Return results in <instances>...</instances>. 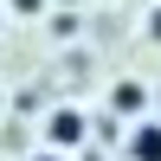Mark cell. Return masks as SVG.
Masks as SVG:
<instances>
[{
	"instance_id": "5b68a950",
	"label": "cell",
	"mask_w": 161,
	"mask_h": 161,
	"mask_svg": "<svg viewBox=\"0 0 161 161\" xmlns=\"http://www.w3.org/2000/svg\"><path fill=\"white\" fill-rule=\"evenodd\" d=\"M148 39H161V7H155V13H148Z\"/></svg>"
},
{
	"instance_id": "3957f363",
	"label": "cell",
	"mask_w": 161,
	"mask_h": 161,
	"mask_svg": "<svg viewBox=\"0 0 161 161\" xmlns=\"http://www.w3.org/2000/svg\"><path fill=\"white\" fill-rule=\"evenodd\" d=\"M129 161H161V123L155 116H142L136 129H129V148H123Z\"/></svg>"
},
{
	"instance_id": "7a4b0ae2",
	"label": "cell",
	"mask_w": 161,
	"mask_h": 161,
	"mask_svg": "<svg viewBox=\"0 0 161 161\" xmlns=\"http://www.w3.org/2000/svg\"><path fill=\"white\" fill-rule=\"evenodd\" d=\"M110 110H116V116H129V123H142V116H148V84H136V77H116Z\"/></svg>"
},
{
	"instance_id": "6da1fadb",
	"label": "cell",
	"mask_w": 161,
	"mask_h": 161,
	"mask_svg": "<svg viewBox=\"0 0 161 161\" xmlns=\"http://www.w3.org/2000/svg\"><path fill=\"white\" fill-rule=\"evenodd\" d=\"M84 136H90V123H84V110H71V103L45 116V142H52V148H77Z\"/></svg>"
},
{
	"instance_id": "277c9868",
	"label": "cell",
	"mask_w": 161,
	"mask_h": 161,
	"mask_svg": "<svg viewBox=\"0 0 161 161\" xmlns=\"http://www.w3.org/2000/svg\"><path fill=\"white\" fill-rule=\"evenodd\" d=\"M13 13H26V19H32V13H45V0H7Z\"/></svg>"
},
{
	"instance_id": "8992f818",
	"label": "cell",
	"mask_w": 161,
	"mask_h": 161,
	"mask_svg": "<svg viewBox=\"0 0 161 161\" xmlns=\"http://www.w3.org/2000/svg\"><path fill=\"white\" fill-rule=\"evenodd\" d=\"M32 161H64V155H58V148H39V155H32Z\"/></svg>"
}]
</instances>
